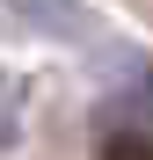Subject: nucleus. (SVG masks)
<instances>
[{
  "label": "nucleus",
  "instance_id": "f257e3e1",
  "mask_svg": "<svg viewBox=\"0 0 153 160\" xmlns=\"http://www.w3.org/2000/svg\"><path fill=\"white\" fill-rule=\"evenodd\" d=\"M102 160H153V138L146 131H110L102 138Z\"/></svg>",
  "mask_w": 153,
  "mask_h": 160
}]
</instances>
